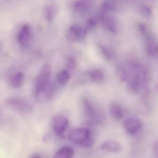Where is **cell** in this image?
Listing matches in <instances>:
<instances>
[{
	"label": "cell",
	"mask_w": 158,
	"mask_h": 158,
	"mask_svg": "<svg viewBox=\"0 0 158 158\" xmlns=\"http://www.w3.org/2000/svg\"><path fill=\"white\" fill-rule=\"evenodd\" d=\"M69 139L72 143L86 148H90L93 145L91 132L85 128H77L72 130L69 135Z\"/></svg>",
	"instance_id": "cell-1"
},
{
	"label": "cell",
	"mask_w": 158,
	"mask_h": 158,
	"mask_svg": "<svg viewBox=\"0 0 158 158\" xmlns=\"http://www.w3.org/2000/svg\"><path fill=\"white\" fill-rule=\"evenodd\" d=\"M52 72V66L49 64H46L40 70L35 79L34 83V93L39 96L44 90L49 82Z\"/></svg>",
	"instance_id": "cell-2"
},
{
	"label": "cell",
	"mask_w": 158,
	"mask_h": 158,
	"mask_svg": "<svg viewBox=\"0 0 158 158\" xmlns=\"http://www.w3.org/2000/svg\"><path fill=\"white\" fill-rule=\"evenodd\" d=\"M87 31L85 27L78 24L71 25L66 33L67 38L71 41L82 42L87 36Z\"/></svg>",
	"instance_id": "cell-3"
},
{
	"label": "cell",
	"mask_w": 158,
	"mask_h": 158,
	"mask_svg": "<svg viewBox=\"0 0 158 158\" xmlns=\"http://www.w3.org/2000/svg\"><path fill=\"white\" fill-rule=\"evenodd\" d=\"M97 19L105 30L111 33H115L117 32L118 29L117 21L113 17L107 13L101 12L98 15Z\"/></svg>",
	"instance_id": "cell-4"
},
{
	"label": "cell",
	"mask_w": 158,
	"mask_h": 158,
	"mask_svg": "<svg viewBox=\"0 0 158 158\" xmlns=\"http://www.w3.org/2000/svg\"><path fill=\"white\" fill-rule=\"evenodd\" d=\"M68 125V120L64 116L57 115L53 119L52 128L56 134L57 135H61L65 131Z\"/></svg>",
	"instance_id": "cell-5"
},
{
	"label": "cell",
	"mask_w": 158,
	"mask_h": 158,
	"mask_svg": "<svg viewBox=\"0 0 158 158\" xmlns=\"http://www.w3.org/2000/svg\"><path fill=\"white\" fill-rule=\"evenodd\" d=\"M7 105L21 112H28L32 109L31 105L27 101L18 97H11L7 99Z\"/></svg>",
	"instance_id": "cell-6"
},
{
	"label": "cell",
	"mask_w": 158,
	"mask_h": 158,
	"mask_svg": "<svg viewBox=\"0 0 158 158\" xmlns=\"http://www.w3.org/2000/svg\"><path fill=\"white\" fill-rule=\"evenodd\" d=\"M124 125L126 131L131 134L136 133L143 126L141 120L135 117L126 119L124 121Z\"/></svg>",
	"instance_id": "cell-7"
},
{
	"label": "cell",
	"mask_w": 158,
	"mask_h": 158,
	"mask_svg": "<svg viewBox=\"0 0 158 158\" xmlns=\"http://www.w3.org/2000/svg\"><path fill=\"white\" fill-rule=\"evenodd\" d=\"M93 5L94 2L92 1H76L73 3V8L79 14H86L91 10Z\"/></svg>",
	"instance_id": "cell-8"
},
{
	"label": "cell",
	"mask_w": 158,
	"mask_h": 158,
	"mask_svg": "<svg viewBox=\"0 0 158 158\" xmlns=\"http://www.w3.org/2000/svg\"><path fill=\"white\" fill-rule=\"evenodd\" d=\"M30 36V27L28 24H24L20 28L18 35V41L19 44L22 46H26L28 43Z\"/></svg>",
	"instance_id": "cell-9"
},
{
	"label": "cell",
	"mask_w": 158,
	"mask_h": 158,
	"mask_svg": "<svg viewBox=\"0 0 158 158\" xmlns=\"http://www.w3.org/2000/svg\"><path fill=\"white\" fill-rule=\"evenodd\" d=\"M109 112L113 119L119 121L122 119L124 117V113L122 108L118 104L115 103L110 104L109 105Z\"/></svg>",
	"instance_id": "cell-10"
},
{
	"label": "cell",
	"mask_w": 158,
	"mask_h": 158,
	"mask_svg": "<svg viewBox=\"0 0 158 158\" xmlns=\"http://www.w3.org/2000/svg\"><path fill=\"white\" fill-rule=\"evenodd\" d=\"M98 47L102 55L109 61L114 60L116 57L115 51L108 45L102 43L98 44Z\"/></svg>",
	"instance_id": "cell-11"
},
{
	"label": "cell",
	"mask_w": 158,
	"mask_h": 158,
	"mask_svg": "<svg viewBox=\"0 0 158 158\" xmlns=\"http://www.w3.org/2000/svg\"><path fill=\"white\" fill-rule=\"evenodd\" d=\"M58 7L54 4H49L45 6L44 10L45 18L48 21H52L57 15Z\"/></svg>",
	"instance_id": "cell-12"
},
{
	"label": "cell",
	"mask_w": 158,
	"mask_h": 158,
	"mask_svg": "<svg viewBox=\"0 0 158 158\" xmlns=\"http://www.w3.org/2000/svg\"><path fill=\"white\" fill-rule=\"evenodd\" d=\"M101 148L107 152L117 153L120 151L121 147L118 142L114 140H109L102 144Z\"/></svg>",
	"instance_id": "cell-13"
},
{
	"label": "cell",
	"mask_w": 158,
	"mask_h": 158,
	"mask_svg": "<svg viewBox=\"0 0 158 158\" xmlns=\"http://www.w3.org/2000/svg\"><path fill=\"white\" fill-rule=\"evenodd\" d=\"M88 76L91 81L96 83H102L105 79L104 72L99 69H95L89 71Z\"/></svg>",
	"instance_id": "cell-14"
},
{
	"label": "cell",
	"mask_w": 158,
	"mask_h": 158,
	"mask_svg": "<svg viewBox=\"0 0 158 158\" xmlns=\"http://www.w3.org/2000/svg\"><path fill=\"white\" fill-rule=\"evenodd\" d=\"M82 105L85 113L91 117H94L96 113L95 108L93 102L87 98H85L82 100Z\"/></svg>",
	"instance_id": "cell-15"
},
{
	"label": "cell",
	"mask_w": 158,
	"mask_h": 158,
	"mask_svg": "<svg viewBox=\"0 0 158 158\" xmlns=\"http://www.w3.org/2000/svg\"><path fill=\"white\" fill-rule=\"evenodd\" d=\"M74 154V151L71 147H66L56 152L53 158H72Z\"/></svg>",
	"instance_id": "cell-16"
},
{
	"label": "cell",
	"mask_w": 158,
	"mask_h": 158,
	"mask_svg": "<svg viewBox=\"0 0 158 158\" xmlns=\"http://www.w3.org/2000/svg\"><path fill=\"white\" fill-rule=\"evenodd\" d=\"M117 8V2L115 1L110 0L103 1L100 5L101 11L104 13L112 12L116 10Z\"/></svg>",
	"instance_id": "cell-17"
},
{
	"label": "cell",
	"mask_w": 158,
	"mask_h": 158,
	"mask_svg": "<svg viewBox=\"0 0 158 158\" xmlns=\"http://www.w3.org/2000/svg\"><path fill=\"white\" fill-rule=\"evenodd\" d=\"M24 79V75L21 72H17L11 78L10 83L13 88L18 89L22 86Z\"/></svg>",
	"instance_id": "cell-18"
},
{
	"label": "cell",
	"mask_w": 158,
	"mask_h": 158,
	"mask_svg": "<svg viewBox=\"0 0 158 158\" xmlns=\"http://www.w3.org/2000/svg\"><path fill=\"white\" fill-rule=\"evenodd\" d=\"M70 79V74L67 70H64L59 72L56 76V81L60 85L65 84Z\"/></svg>",
	"instance_id": "cell-19"
},
{
	"label": "cell",
	"mask_w": 158,
	"mask_h": 158,
	"mask_svg": "<svg viewBox=\"0 0 158 158\" xmlns=\"http://www.w3.org/2000/svg\"><path fill=\"white\" fill-rule=\"evenodd\" d=\"M56 88V85L55 83L50 81L46 84L43 91L45 97L49 99L52 97L55 93Z\"/></svg>",
	"instance_id": "cell-20"
},
{
	"label": "cell",
	"mask_w": 158,
	"mask_h": 158,
	"mask_svg": "<svg viewBox=\"0 0 158 158\" xmlns=\"http://www.w3.org/2000/svg\"><path fill=\"white\" fill-rule=\"evenodd\" d=\"M117 76L118 78L122 81L126 80L128 78V74L126 69L122 65H119L117 68Z\"/></svg>",
	"instance_id": "cell-21"
},
{
	"label": "cell",
	"mask_w": 158,
	"mask_h": 158,
	"mask_svg": "<svg viewBox=\"0 0 158 158\" xmlns=\"http://www.w3.org/2000/svg\"><path fill=\"white\" fill-rule=\"evenodd\" d=\"M98 22V20L97 18L94 17L89 18L86 21V26L85 27L87 32L88 31L94 30L97 26Z\"/></svg>",
	"instance_id": "cell-22"
},
{
	"label": "cell",
	"mask_w": 158,
	"mask_h": 158,
	"mask_svg": "<svg viewBox=\"0 0 158 158\" xmlns=\"http://www.w3.org/2000/svg\"><path fill=\"white\" fill-rule=\"evenodd\" d=\"M77 61L73 57H69L66 61V66L69 70H74L77 66Z\"/></svg>",
	"instance_id": "cell-23"
},
{
	"label": "cell",
	"mask_w": 158,
	"mask_h": 158,
	"mask_svg": "<svg viewBox=\"0 0 158 158\" xmlns=\"http://www.w3.org/2000/svg\"><path fill=\"white\" fill-rule=\"evenodd\" d=\"M154 154L156 158H158V142L155 143L153 147Z\"/></svg>",
	"instance_id": "cell-24"
},
{
	"label": "cell",
	"mask_w": 158,
	"mask_h": 158,
	"mask_svg": "<svg viewBox=\"0 0 158 158\" xmlns=\"http://www.w3.org/2000/svg\"><path fill=\"white\" fill-rule=\"evenodd\" d=\"M30 158H43L42 157L40 156H32Z\"/></svg>",
	"instance_id": "cell-25"
},
{
	"label": "cell",
	"mask_w": 158,
	"mask_h": 158,
	"mask_svg": "<svg viewBox=\"0 0 158 158\" xmlns=\"http://www.w3.org/2000/svg\"><path fill=\"white\" fill-rule=\"evenodd\" d=\"M1 44H0V51H1Z\"/></svg>",
	"instance_id": "cell-26"
}]
</instances>
